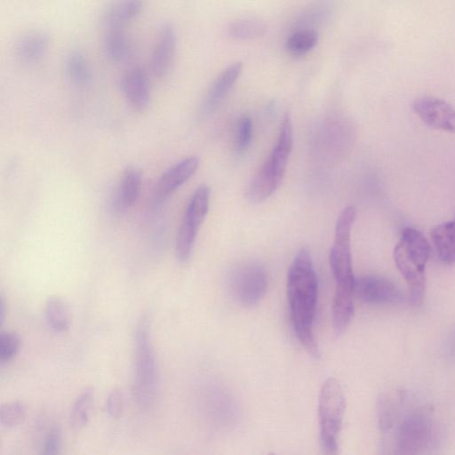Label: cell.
<instances>
[{"label": "cell", "mask_w": 455, "mask_h": 455, "mask_svg": "<svg viewBox=\"0 0 455 455\" xmlns=\"http://www.w3.org/2000/svg\"><path fill=\"white\" fill-rule=\"evenodd\" d=\"M287 299L297 339L314 357L320 355L313 331L318 283L310 252L301 248L295 255L287 274Z\"/></svg>", "instance_id": "obj_1"}, {"label": "cell", "mask_w": 455, "mask_h": 455, "mask_svg": "<svg viewBox=\"0 0 455 455\" xmlns=\"http://www.w3.org/2000/svg\"><path fill=\"white\" fill-rule=\"evenodd\" d=\"M430 254L431 247L421 232L413 228H403L394 249V259L409 285L410 301L414 306H419L424 299L425 268Z\"/></svg>", "instance_id": "obj_2"}, {"label": "cell", "mask_w": 455, "mask_h": 455, "mask_svg": "<svg viewBox=\"0 0 455 455\" xmlns=\"http://www.w3.org/2000/svg\"><path fill=\"white\" fill-rule=\"evenodd\" d=\"M392 439L396 453L417 454L432 451L439 442V430L433 419L422 410H410L401 416L395 427L381 434Z\"/></svg>", "instance_id": "obj_3"}, {"label": "cell", "mask_w": 455, "mask_h": 455, "mask_svg": "<svg viewBox=\"0 0 455 455\" xmlns=\"http://www.w3.org/2000/svg\"><path fill=\"white\" fill-rule=\"evenodd\" d=\"M293 145V129L287 114L282 123L277 142L265 164L252 179L247 198L251 203H261L280 186Z\"/></svg>", "instance_id": "obj_4"}, {"label": "cell", "mask_w": 455, "mask_h": 455, "mask_svg": "<svg viewBox=\"0 0 455 455\" xmlns=\"http://www.w3.org/2000/svg\"><path fill=\"white\" fill-rule=\"evenodd\" d=\"M135 378L133 395L139 406L149 408L157 391V366L150 339L148 318L143 315L139 320L134 333Z\"/></svg>", "instance_id": "obj_5"}, {"label": "cell", "mask_w": 455, "mask_h": 455, "mask_svg": "<svg viewBox=\"0 0 455 455\" xmlns=\"http://www.w3.org/2000/svg\"><path fill=\"white\" fill-rule=\"evenodd\" d=\"M356 217V209L346 207L337 220L334 241L330 251V265L336 282L335 294L354 297L355 275L352 268L350 235Z\"/></svg>", "instance_id": "obj_6"}, {"label": "cell", "mask_w": 455, "mask_h": 455, "mask_svg": "<svg viewBox=\"0 0 455 455\" xmlns=\"http://www.w3.org/2000/svg\"><path fill=\"white\" fill-rule=\"evenodd\" d=\"M345 410L346 398L339 381L335 378L327 379L321 387L318 398L319 439L326 454L338 452Z\"/></svg>", "instance_id": "obj_7"}, {"label": "cell", "mask_w": 455, "mask_h": 455, "mask_svg": "<svg viewBox=\"0 0 455 455\" xmlns=\"http://www.w3.org/2000/svg\"><path fill=\"white\" fill-rule=\"evenodd\" d=\"M267 283L265 267L259 263L248 262L233 270L228 286L231 294L241 305L251 307L264 297Z\"/></svg>", "instance_id": "obj_8"}, {"label": "cell", "mask_w": 455, "mask_h": 455, "mask_svg": "<svg viewBox=\"0 0 455 455\" xmlns=\"http://www.w3.org/2000/svg\"><path fill=\"white\" fill-rule=\"evenodd\" d=\"M354 295L369 304H398L403 300V292L393 282L376 275L355 278Z\"/></svg>", "instance_id": "obj_9"}, {"label": "cell", "mask_w": 455, "mask_h": 455, "mask_svg": "<svg viewBox=\"0 0 455 455\" xmlns=\"http://www.w3.org/2000/svg\"><path fill=\"white\" fill-rule=\"evenodd\" d=\"M412 109L428 127L444 132H455V109L445 100L431 96L414 100Z\"/></svg>", "instance_id": "obj_10"}, {"label": "cell", "mask_w": 455, "mask_h": 455, "mask_svg": "<svg viewBox=\"0 0 455 455\" xmlns=\"http://www.w3.org/2000/svg\"><path fill=\"white\" fill-rule=\"evenodd\" d=\"M177 50V34L171 23H164L159 29L151 53V71L156 77L166 76L173 65Z\"/></svg>", "instance_id": "obj_11"}, {"label": "cell", "mask_w": 455, "mask_h": 455, "mask_svg": "<svg viewBox=\"0 0 455 455\" xmlns=\"http://www.w3.org/2000/svg\"><path fill=\"white\" fill-rule=\"evenodd\" d=\"M121 91L128 104L135 110H144L150 100V81L140 66L128 68L120 80Z\"/></svg>", "instance_id": "obj_12"}, {"label": "cell", "mask_w": 455, "mask_h": 455, "mask_svg": "<svg viewBox=\"0 0 455 455\" xmlns=\"http://www.w3.org/2000/svg\"><path fill=\"white\" fill-rule=\"evenodd\" d=\"M243 68V62H235L216 77L202 100L199 109L202 116L211 115L221 104L239 78Z\"/></svg>", "instance_id": "obj_13"}, {"label": "cell", "mask_w": 455, "mask_h": 455, "mask_svg": "<svg viewBox=\"0 0 455 455\" xmlns=\"http://www.w3.org/2000/svg\"><path fill=\"white\" fill-rule=\"evenodd\" d=\"M199 160L196 156L187 157L164 172L156 188L155 199L162 201L172 195L186 183L196 172Z\"/></svg>", "instance_id": "obj_14"}, {"label": "cell", "mask_w": 455, "mask_h": 455, "mask_svg": "<svg viewBox=\"0 0 455 455\" xmlns=\"http://www.w3.org/2000/svg\"><path fill=\"white\" fill-rule=\"evenodd\" d=\"M141 191V174L135 167H127L122 174L120 182L113 195L111 206L122 213L133 206L140 198Z\"/></svg>", "instance_id": "obj_15"}, {"label": "cell", "mask_w": 455, "mask_h": 455, "mask_svg": "<svg viewBox=\"0 0 455 455\" xmlns=\"http://www.w3.org/2000/svg\"><path fill=\"white\" fill-rule=\"evenodd\" d=\"M50 46L49 35L44 31H30L22 35L15 43L14 54L23 64H35L46 54Z\"/></svg>", "instance_id": "obj_16"}, {"label": "cell", "mask_w": 455, "mask_h": 455, "mask_svg": "<svg viewBox=\"0 0 455 455\" xmlns=\"http://www.w3.org/2000/svg\"><path fill=\"white\" fill-rule=\"evenodd\" d=\"M142 10V0H116L105 10L102 23L106 29L124 28L140 15Z\"/></svg>", "instance_id": "obj_17"}, {"label": "cell", "mask_w": 455, "mask_h": 455, "mask_svg": "<svg viewBox=\"0 0 455 455\" xmlns=\"http://www.w3.org/2000/svg\"><path fill=\"white\" fill-rule=\"evenodd\" d=\"M102 49L105 57L116 64L129 60L134 52L133 44L124 28L106 29Z\"/></svg>", "instance_id": "obj_18"}, {"label": "cell", "mask_w": 455, "mask_h": 455, "mask_svg": "<svg viewBox=\"0 0 455 455\" xmlns=\"http://www.w3.org/2000/svg\"><path fill=\"white\" fill-rule=\"evenodd\" d=\"M210 196V188L205 184L199 186L188 204L181 224L198 232V228L208 212Z\"/></svg>", "instance_id": "obj_19"}, {"label": "cell", "mask_w": 455, "mask_h": 455, "mask_svg": "<svg viewBox=\"0 0 455 455\" xmlns=\"http://www.w3.org/2000/svg\"><path fill=\"white\" fill-rule=\"evenodd\" d=\"M430 235L439 259L445 264L455 263V227L452 220L435 226Z\"/></svg>", "instance_id": "obj_20"}, {"label": "cell", "mask_w": 455, "mask_h": 455, "mask_svg": "<svg viewBox=\"0 0 455 455\" xmlns=\"http://www.w3.org/2000/svg\"><path fill=\"white\" fill-rule=\"evenodd\" d=\"M65 69L70 82L77 86L88 84L92 79V71L84 53L72 50L65 60Z\"/></svg>", "instance_id": "obj_21"}, {"label": "cell", "mask_w": 455, "mask_h": 455, "mask_svg": "<svg viewBox=\"0 0 455 455\" xmlns=\"http://www.w3.org/2000/svg\"><path fill=\"white\" fill-rule=\"evenodd\" d=\"M267 32L266 23L257 18H243L231 22L227 33L237 41H249L261 37Z\"/></svg>", "instance_id": "obj_22"}, {"label": "cell", "mask_w": 455, "mask_h": 455, "mask_svg": "<svg viewBox=\"0 0 455 455\" xmlns=\"http://www.w3.org/2000/svg\"><path fill=\"white\" fill-rule=\"evenodd\" d=\"M48 325L55 332H64L71 322L70 310L68 304L61 298L51 297L47 299L44 308Z\"/></svg>", "instance_id": "obj_23"}, {"label": "cell", "mask_w": 455, "mask_h": 455, "mask_svg": "<svg viewBox=\"0 0 455 455\" xmlns=\"http://www.w3.org/2000/svg\"><path fill=\"white\" fill-rule=\"evenodd\" d=\"M318 42V32L315 29H299L291 33L285 42L287 52L293 57H301L309 52Z\"/></svg>", "instance_id": "obj_24"}, {"label": "cell", "mask_w": 455, "mask_h": 455, "mask_svg": "<svg viewBox=\"0 0 455 455\" xmlns=\"http://www.w3.org/2000/svg\"><path fill=\"white\" fill-rule=\"evenodd\" d=\"M93 395V387H87L76 397L69 415V424L72 428L80 429L87 424Z\"/></svg>", "instance_id": "obj_25"}, {"label": "cell", "mask_w": 455, "mask_h": 455, "mask_svg": "<svg viewBox=\"0 0 455 455\" xmlns=\"http://www.w3.org/2000/svg\"><path fill=\"white\" fill-rule=\"evenodd\" d=\"M331 5L326 2H319L305 10L292 24V31L299 29H315L331 14Z\"/></svg>", "instance_id": "obj_26"}, {"label": "cell", "mask_w": 455, "mask_h": 455, "mask_svg": "<svg viewBox=\"0 0 455 455\" xmlns=\"http://www.w3.org/2000/svg\"><path fill=\"white\" fill-rule=\"evenodd\" d=\"M26 414V405L22 402L4 403L0 407V425L4 428L16 427L24 421Z\"/></svg>", "instance_id": "obj_27"}, {"label": "cell", "mask_w": 455, "mask_h": 455, "mask_svg": "<svg viewBox=\"0 0 455 455\" xmlns=\"http://www.w3.org/2000/svg\"><path fill=\"white\" fill-rule=\"evenodd\" d=\"M20 335L12 331H1L0 332V362L2 363L11 361L18 353L20 347Z\"/></svg>", "instance_id": "obj_28"}, {"label": "cell", "mask_w": 455, "mask_h": 455, "mask_svg": "<svg viewBox=\"0 0 455 455\" xmlns=\"http://www.w3.org/2000/svg\"><path fill=\"white\" fill-rule=\"evenodd\" d=\"M252 123L251 119L244 116L237 124L235 147L237 153L244 152L251 141Z\"/></svg>", "instance_id": "obj_29"}, {"label": "cell", "mask_w": 455, "mask_h": 455, "mask_svg": "<svg viewBox=\"0 0 455 455\" xmlns=\"http://www.w3.org/2000/svg\"><path fill=\"white\" fill-rule=\"evenodd\" d=\"M61 430L59 426L52 425L44 438L42 453L44 455L60 454L61 450Z\"/></svg>", "instance_id": "obj_30"}, {"label": "cell", "mask_w": 455, "mask_h": 455, "mask_svg": "<svg viewBox=\"0 0 455 455\" xmlns=\"http://www.w3.org/2000/svg\"><path fill=\"white\" fill-rule=\"evenodd\" d=\"M124 408V398L118 388L113 389L107 398V411L113 419H118Z\"/></svg>", "instance_id": "obj_31"}, {"label": "cell", "mask_w": 455, "mask_h": 455, "mask_svg": "<svg viewBox=\"0 0 455 455\" xmlns=\"http://www.w3.org/2000/svg\"><path fill=\"white\" fill-rule=\"evenodd\" d=\"M5 316V303L3 295L0 297V323L3 324Z\"/></svg>", "instance_id": "obj_32"}, {"label": "cell", "mask_w": 455, "mask_h": 455, "mask_svg": "<svg viewBox=\"0 0 455 455\" xmlns=\"http://www.w3.org/2000/svg\"><path fill=\"white\" fill-rule=\"evenodd\" d=\"M452 222H453V225H454V227H455V218H454V220H452Z\"/></svg>", "instance_id": "obj_33"}]
</instances>
